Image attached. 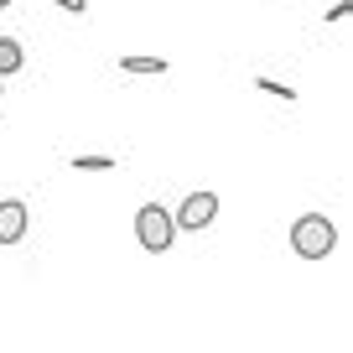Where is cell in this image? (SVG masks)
<instances>
[{
  "mask_svg": "<svg viewBox=\"0 0 353 353\" xmlns=\"http://www.w3.org/2000/svg\"><path fill=\"white\" fill-rule=\"evenodd\" d=\"M291 250L301 254V260H327L332 250H338V229H332L327 213H301L296 223H291Z\"/></svg>",
  "mask_w": 353,
  "mask_h": 353,
  "instance_id": "1",
  "label": "cell"
},
{
  "mask_svg": "<svg viewBox=\"0 0 353 353\" xmlns=\"http://www.w3.org/2000/svg\"><path fill=\"white\" fill-rule=\"evenodd\" d=\"M135 239H141L145 254H166V250L176 244L172 213H166L161 203H141V208H135Z\"/></svg>",
  "mask_w": 353,
  "mask_h": 353,
  "instance_id": "2",
  "label": "cell"
},
{
  "mask_svg": "<svg viewBox=\"0 0 353 353\" xmlns=\"http://www.w3.org/2000/svg\"><path fill=\"white\" fill-rule=\"evenodd\" d=\"M213 219H219V192H208V188H203V192H188V198H182V208L172 213V223H176V229H188V234H203Z\"/></svg>",
  "mask_w": 353,
  "mask_h": 353,
  "instance_id": "3",
  "label": "cell"
},
{
  "mask_svg": "<svg viewBox=\"0 0 353 353\" xmlns=\"http://www.w3.org/2000/svg\"><path fill=\"white\" fill-rule=\"evenodd\" d=\"M26 229H32V208L21 198H6L0 203V244H21Z\"/></svg>",
  "mask_w": 353,
  "mask_h": 353,
  "instance_id": "4",
  "label": "cell"
},
{
  "mask_svg": "<svg viewBox=\"0 0 353 353\" xmlns=\"http://www.w3.org/2000/svg\"><path fill=\"white\" fill-rule=\"evenodd\" d=\"M120 73H135V78H161L166 73V57H120Z\"/></svg>",
  "mask_w": 353,
  "mask_h": 353,
  "instance_id": "5",
  "label": "cell"
},
{
  "mask_svg": "<svg viewBox=\"0 0 353 353\" xmlns=\"http://www.w3.org/2000/svg\"><path fill=\"white\" fill-rule=\"evenodd\" d=\"M21 63H26L21 42H16V37H0V78H11V73H21Z\"/></svg>",
  "mask_w": 353,
  "mask_h": 353,
  "instance_id": "6",
  "label": "cell"
},
{
  "mask_svg": "<svg viewBox=\"0 0 353 353\" xmlns=\"http://www.w3.org/2000/svg\"><path fill=\"white\" fill-rule=\"evenodd\" d=\"M254 88H260V94H270V99H296V88H286V83H281V78H254Z\"/></svg>",
  "mask_w": 353,
  "mask_h": 353,
  "instance_id": "7",
  "label": "cell"
},
{
  "mask_svg": "<svg viewBox=\"0 0 353 353\" xmlns=\"http://www.w3.org/2000/svg\"><path fill=\"white\" fill-rule=\"evenodd\" d=\"M68 166H73V172H110V166H114V156H73Z\"/></svg>",
  "mask_w": 353,
  "mask_h": 353,
  "instance_id": "8",
  "label": "cell"
},
{
  "mask_svg": "<svg viewBox=\"0 0 353 353\" xmlns=\"http://www.w3.org/2000/svg\"><path fill=\"white\" fill-rule=\"evenodd\" d=\"M348 16H353V6H348V0H338V6H332V11H327V21H332V26H343V21H348Z\"/></svg>",
  "mask_w": 353,
  "mask_h": 353,
  "instance_id": "9",
  "label": "cell"
},
{
  "mask_svg": "<svg viewBox=\"0 0 353 353\" xmlns=\"http://www.w3.org/2000/svg\"><path fill=\"white\" fill-rule=\"evenodd\" d=\"M57 6H63V11H78V16H83V6H88V0H57Z\"/></svg>",
  "mask_w": 353,
  "mask_h": 353,
  "instance_id": "10",
  "label": "cell"
},
{
  "mask_svg": "<svg viewBox=\"0 0 353 353\" xmlns=\"http://www.w3.org/2000/svg\"><path fill=\"white\" fill-rule=\"evenodd\" d=\"M6 6H11V0H0V11H6Z\"/></svg>",
  "mask_w": 353,
  "mask_h": 353,
  "instance_id": "11",
  "label": "cell"
},
{
  "mask_svg": "<svg viewBox=\"0 0 353 353\" xmlns=\"http://www.w3.org/2000/svg\"><path fill=\"white\" fill-rule=\"evenodd\" d=\"M0 94H6V83H0Z\"/></svg>",
  "mask_w": 353,
  "mask_h": 353,
  "instance_id": "12",
  "label": "cell"
}]
</instances>
